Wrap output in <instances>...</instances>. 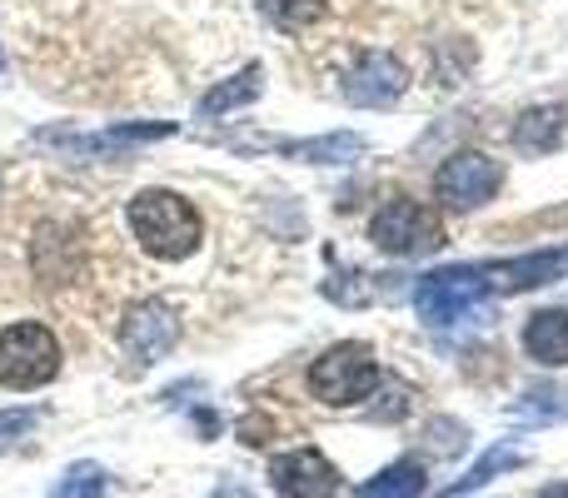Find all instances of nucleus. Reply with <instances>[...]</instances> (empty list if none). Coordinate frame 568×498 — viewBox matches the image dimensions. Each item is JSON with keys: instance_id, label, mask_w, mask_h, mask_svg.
I'll list each match as a JSON object with an SVG mask.
<instances>
[{"instance_id": "17", "label": "nucleus", "mask_w": 568, "mask_h": 498, "mask_svg": "<svg viewBox=\"0 0 568 498\" xmlns=\"http://www.w3.org/2000/svg\"><path fill=\"white\" fill-rule=\"evenodd\" d=\"M524 464H529V459H524V454H519V449H504V444H494V449H489V454H484V459H479V464H474V469H469V474H464V479H459V484H449V489H444L439 498H464V494L484 489V484H489V479H494V474H504V469H524Z\"/></svg>"}, {"instance_id": "21", "label": "nucleus", "mask_w": 568, "mask_h": 498, "mask_svg": "<svg viewBox=\"0 0 568 498\" xmlns=\"http://www.w3.org/2000/svg\"><path fill=\"white\" fill-rule=\"evenodd\" d=\"M36 424H40V409H0V449L16 444V439H26Z\"/></svg>"}, {"instance_id": "25", "label": "nucleus", "mask_w": 568, "mask_h": 498, "mask_svg": "<svg viewBox=\"0 0 568 498\" xmlns=\"http://www.w3.org/2000/svg\"><path fill=\"white\" fill-rule=\"evenodd\" d=\"M539 498H568V484H549V489H544Z\"/></svg>"}, {"instance_id": "26", "label": "nucleus", "mask_w": 568, "mask_h": 498, "mask_svg": "<svg viewBox=\"0 0 568 498\" xmlns=\"http://www.w3.org/2000/svg\"><path fill=\"white\" fill-rule=\"evenodd\" d=\"M0 70H6V60H0Z\"/></svg>"}, {"instance_id": "24", "label": "nucleus", "mask_w": 568, "mask_h": 498, "mask_svg": "<svg viewBox=\"0 0 568 498\" xmlns=\"http://www.w3.org/2000/svg\"><path fill=\"white\" fill-rule=\"evenodd\" d=\"M215 498H250V494H245V489H235V484H220Z\"/></svg>"}, {"instance_id": "1", "label": "nucleus", "mask_w": 568, "mask_h": 498, "mask_svg": "<svg viewBox=\"0 0 568 498\" xmlns=\"http://www.w3.org/2000/svg\"><path fill=\"white\" fill-rule=\"evenodd\" d=\"M130 235L140 240V250L155 254V260H185L200 250L205 235V220L175 190H140L130 200Z\"/></svg>"}, {"instance_id": "3", "label": "nucleus", "mask_w": 568, "mask_h": 498, "mask_svg": "<svg viewBox=\"0 0 568 498\" xmlns=\"http://www.w3.org/2000/svg\"><path fill=\"white\" fill-rule=\"evenodd\" d=\"M60 374V339L36 319L0 329V384L6 389H40Z\"/></svg>"}, {"instance_id": "6", "label": "nucleus", "mask_w": 568, "mask_h": 498, "mask_svg": "<svg viewBox=\"0 0 568 498\" xmlns=\"http://www.w3.org/2000/svg\"><path fill=\"white\" fill-rule=\"evenodd\" d=\"M499 185H504V165L489 160L484 150H459V155H449L439 165V175H434V195H439V205L459 210V215L484 210L494 195H499Z\"/></svg>"}, {"instance_id": "13", "label": "nucleus", "mask_w": 568, "mask_h": 498, "mask_svg": "<svg viewBox=\"0 0 568 498\" xmlns=\"http://www.w3.org/2000/svg\"><path fill=\"white\" fill-rule=\"evenodd\" d=\"M564 130H568L564 105L524 110V115L514 120V150H524V155H549V150L564 145Z\"/></svg>"}, {"instance_id": "19", "label": "nucleus", "mask_w": 568, "mask_h": 498, "mask_svg": "<svg viewBox=\"0 0 568 498\" xmlns=\"http://www.w3.org/2000/svg\"><path fill=\"white\" fill-rule=\"evenodd\" d=\"M260 10H265V20L275 30H310L314 20H324V10H329V0H260Z\"/></svg>"}, {"instance_id": "11", "label": "nucleus", "mask_w": 568, "mask_h": 498, "mask_svg": "<svg viewBox=\"0 0 568 498\" xmlns=\"http://www.w3.org/2000/svg\"><path fill=\"white\" fill-rule=\"evenodd\" d=\"M564 274H568V245L514 254V260H499V264H484V280H489V289H499V294L544 289V284L564 280Z\"/></svg>"}, {"instance_id": "14", "label": "nucleus", "mask_w": 568, "mask_h": 498, "mask_svg": "<svg viewBox=\"0 0 568 498\" xmlns=\"http://www.w3.org/2000/svg\"><path fill=\"white\" fill-rule=\"evenodd\" d=\"M260 90H265V70H260V65H245L240 75H230V80H220L215 90H205V95H200V105H195V115H200V120L230 115V110H240V105H250V100H260Z\"/></svg>"}, {"instance_id": "9", "label": "nucleus", "mask_w": 568, "mask_h": 498, "mask_svg": "<svg viewBox=\"0 0 568 498\" xmlns=\"http://www.w3.org/2000/svg\"><path fill=\"white\" fill-rule=\"evenodd\" d=\"M30 270L45 284L75 280V274L85 270V235H80L75 225H65V220L36 225V235H30Z\"/></svg>"}, {"instance_id": "12", "label": "nucleus", "mask_w": 568, "mask_h": 498, "mask_svg": "<svg viewBox=\"0 0 568 498\" xmlns=\"http://www.w3.org/2000/svg\"><path fill=\"white\" fill-rule=\"evenodd\" d=\"M524 349L544 369H564L568 364V309H539L524 324Z\"/></svg>"}, {"instance_id": "7", "label": "nucleus", "mask_w": 568, "mask_h": 498, "mask_svg": "<svg viewBox=\"0 0 568 498\" xmlns=\"http://www.w3.org/2000/svg\"><path fill=\"white\" fill-rule=\"evenodd\" d=\"M175 344H180V314L170 309L165 299H140L125 309V319H120V349H125L140 369L160 364Z\"/></svg>"}, {"instance_id": "8", "label": "nucleus", "mask_w": 568, "mask_h": 498, "mask_svg": "<svg viewBox=\"0 0 568 498\" xmlns=\"http://www.w3.org/2000/svg\"><path fill=\"white\" fill-rule=\"evenodd\" d=\"M409 90V65H404L399 55H389V50H359L354 55V65L344 70V100L349 105H394V100Z\"/></svg>"}, {"instance_id": "18", "label": "nucleus", "mask_w": 568, "mask_h": 498, "mask_svg": "<svg viewBox=\"0 0 568 498\" xmlns=\"http://www.w3.org/2000/svg\"><path fill=\"white\" fill-rule=\"evenodd\" d=\"M105 494H110V474L90 459L70 464V469L50 484V498H105Z\"/></svg>"}, {"instance_id": "22", "label": "nucleus", "mask_w": 568, "mask_h": 498, "mask_svg": "<svg viewBox=\"0 0 568 498\" xmlns=\"http://www.w3.org/2000/svg\"><path fill=\"white\" fill-rule=\"evenodd\" d=\"M429 434H434V454H459L464 439H469V429H464V424H454V419H434Z\"/></svg>"}, {"instance_id": "2", "label": "nucleus", "mask_w": 568, "mask_h": 498, "mask_svg": "<svg viewBox=\"0 0 568 498\" xmlns=\"http://www.w3.org/2000/svg\"><path fill=\"white\" fill-rule=\"evenodd\" d=\"M379 359H374L369 344L359 339H344L334 344V349H324L320 359L310 364V394L320 404H329V409H349V404L369 399L374 389H379Z\"/></svg>"}, {"instance_id": "23", "label": "nucleus", "mask_w": 568, "mask_h": 498, "mask_svg": "<svg viewBox=\"0 0 568 498\" xmlns=\"http://www.w3.org/2000/svg\"><path fill=\"white\" fill-rule=\"evenodd\" d=\"M240 434H245L250 449H260V444H270V419H245L240 424Z\"/></svg>"}, {"instance_id": "20", "label": "nucleus", "mask_w": 568, "mask_h": 498, "mask_svg": "<svg viewBox=\"0 0 568 498\" xmlns=\"http://www.w3.org/2000/svg\"><path fill=\"white\" fill-rule=\"evenodd\" d=\"M374 394H384V404L374 399V419H404V414L414 409V389L404 379H379Z\"/></svg>"}, {"instance_id": "15", "label": "nucleus", "mask_w": 568, "mask_h": 498, "mask_svg": "<svg viewBox=\"0 0 568 498\" xmlns=\"http://www.w3.org/2000/svg\"><path fill=\"white\" fill-rule=\"evenodd\" d=\"M424 494V464L419 459H399L389 469H379L369 484H359L354 498H419Z\"/></svg>"}, {"instance_id": "10", "label": "nucleus", "mask_w": 568, "mask_h": 498, "mask_svg": "<svg viewBox=\"0 0 568 498\" xmlns=\"http://www.w3.org/2000/svg\"><path fill=\"white\" fill-rule=\"evenodd\" d=\"M270 484L280 498H334L339 494V469L320 449H290L270 459Z\"/></svg>"}, {"instance_id": "16", "label": "nucleus", "mask_w": 568, "mask_h": 498, "mask_svg": "<svg viewBox=\"0 0 568 498\" xmlns=\"http://www.w3.org/2000/svg\"><path fill=\"white\" fill-rule=\"evenodd\" d=\"M294 160H310V165H349V160L364 155V135L354 130H339V135H320V140H300L290 145Z\"/></svg>"}, {"instance_id": "5", "label": "nucleus", "mask_w": 568, "mask_h": 498, "mask_svg": "<svg viewBox=\"0 0 568 498\" xmlns=\"http://www.w3.org/2000/svg\"><path fill=\"white\" fill-rule=\"evenodd\" d=\"M489 294V280H484V264H449V270H434L419 280L414 289V309H419L424 324L444 329V324L464 319L474 304H484Z\"/></svg>"}, {"instance_id": "4", "label": "nucleus", "mask_w": 568, "mask_h": 498, "mask_svg": "<svg viewBox=\"0 0 568 498\" xmlns=\"http://www.w3.org/2000/svg\"><path fill=\"white\" fill-rule=\"evenodd\" d=\"M369 240L379 254L394 260H419V254L444 250V220L419 200H389L379 215L369 220Z\"/></svg>"}]
</instances>
